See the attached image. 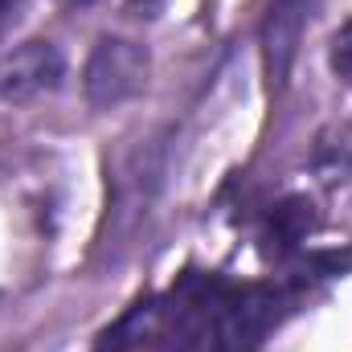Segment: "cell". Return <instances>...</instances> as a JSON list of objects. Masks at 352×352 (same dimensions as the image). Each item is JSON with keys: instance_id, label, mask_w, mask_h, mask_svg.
<instances>
[{"instance_id": "obj_1", "label": "cell", "mask_w": 352, "mask_h": 352, "mask_svg": "<svg viewBox=\"0 0 352 352\" xmlns=\"http://www.w3.org/2000/svg\"><path fill=\"white\" fill-rule=\"evenodd\" d=\"M287 295L278 287H226L209 283L184 311L176 352H254L283 320Z\"/></svg>"}, {"instance_id": "obj_2", "label": "cell", "mask_w": 352, "mask_h": 352, "mask_svg": "<svg viewBox=\"0 0 352 352\" xmlns=\"http://www.w3.org/2000/svg\"><path fill=\"white\" fill-rule=\"evenodd\" d=\"M152 74V54L144 41L135 37H119L107 33L90 45L87 66H82V94L94 111H115L123 102H131L135 94H144Z\"/></svg>"}, {"instance_id": "obj_3", "label": "cell", "mask_w": 352, "mask_h": 352, "mask_svg": "<svg viewBox=\"0 0 352 352\" xmlns=\"http://www.w3.org/2000/svg\"><path fill=\"white\" fill-rule=\"evenodd\" d=\"M66 78V58L54 41H21L0 54V102H33L54 94Z\"/></svg>"}, {"instance_id": "obj_4", "label": "cell", "mask_w": 352, "mask_h": 352, "mask_svg": "<svg viewBox=\"0 0 352 352\" xmlns=\"http://www.w3.org/2000/svg\"><path fill=\"white\" fill-rule=\"evenodd\" d=\"M299 29H303V0H274L263 25V58L270 87H283V78L295 62Z\"/></svg>"}, {"instance_id": "obj_5", "label": "cell", "mask_w": 352, "mask_h": 352, "mask_svg": "<svg viewBox=\"0 0 352 352\" xmlns=\"http://www.w3.org/2000/svg\"><path fill=\"white\" fill-rule=\"evenodd\" d=\"M160 316H164L160 299H140V303H131V307L98 336L94 352H131V349H140V344L156 332Z\"/></svg>"}, {"instance_id": "obj_6", "label": "cell", "mask_w": 352, "mask_h": 352, "mask_svg": "<svg viewBox=\"0 0 352 352\" xmlns=\"http://www.w3.org/2000/svg\"><path fill=\"white\" fill-rule=\"evenodd\" d=\"M311 164L328 180H340V176H352V123H340V127H328L320 140H316V152H311Z\"/></svg>"}, {"instance_id": "obj_7", "label": "cell", "mask_w": 352, "mask_h": 352, "mask_svg": "<svg viewBox=\"0 0 352 352\" xmlns=\"http://www.w3.org/2000/svg\"><path fill=\"white\" fill-rule=\"evenodd\" d=\"M328 66L336 78L352 82V21H344L336 33H332V45H328Z\"/></svg>"}]
</instances>
